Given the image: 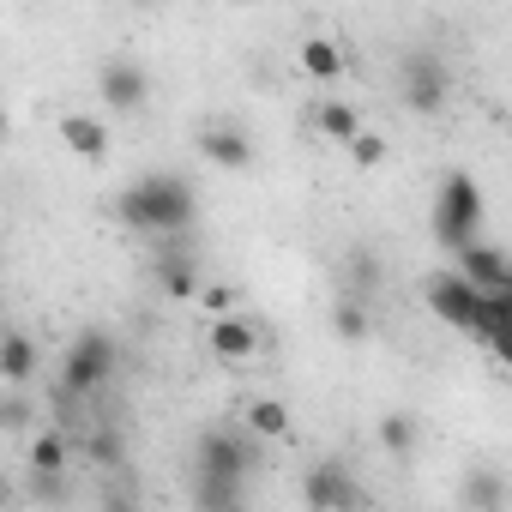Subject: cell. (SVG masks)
Segmentation results:
<instances>
[{"mask_svg": "<svg viewBox=\"0 0 512 512\" xmlns=\"http://www.w3.org/2000/svg\"><path fill=\"white\" fill-rule=\"evenodd\" d=\"M85 458H97V464H121V458H127V446H121V434H115V428H97V434L85 440Z\"/></svg>", "mask_w": 512, "mask_h": 512, "instance_id": "25", "label": "cell"}, {"mask_svg": "<svg viewBox=\"0 0 512 512\" xmlns=\"http://www.w3.org/2000/svg\"><path fill=\"white\" fill-rule=\"evenodd\" d=\"M193 145H199V157H205L211 169H223V175H247L253 157H260V151H253V133H247L241 121H205Z\"/></svg>", "mask_w": 512, "mask_h": 512, "instance_id": "6", "label": "cell"}, {"mask_svg": "<svg viewBox=\"0 0 512 512\" xmlns=\"http://www.w3.org/2000/svg\"><path fill=\"white\" fill-rule=\"evenodd\" d=\"M296 61H302V73H308V79H320V85L344 79V49H338L332 37H308V43L296 49Z\"/></svg>", "mask_w": 512, "mask_h": 512, "instance_id": "17", "label": "cell"}, {"mask_svg": "<svg viewBox=\"0 0 512 512\" xmlns=\"http://www.w3.org/2000/svg\"><path fill=\"white\" fill-rule=\"evenodd\" d=\"M7 127H13V121H7V103H0V139H7Z\"/></svg>", "mask_w": 512, "mask_h": 512, "instance_id": "27", "label": "cell"}, {"mask_svg": "<svg viewBox=\"0 0 512 512\" xmlns=\"http://www.w3.org/2000/svg\"><path fill=\"white\" fill-rule=\"evenodd\" d=\"M446 97H452V67H446L440 55L416 49V55L398 61V103H404L410 115H440Z\"/></svg>", "mask_w": 512, "mask_h": 512, "instance_id": "5", "label": "cell"}, {"mask_svg": "<svg viewBox=\"0 0 512 512\" xmlns=\"http://www.w3.org/2000/svg\"><path fill=\"white\" fill-rule=\"evenodd\" d=\"M0 494H7V488H0Z\"/></svg>", "mask_w": 512, "mask_h": 512, "instance_id": "28", "label": "cell"}, {"mask_svg": "<svg viewBox=\"0 0 512 512\" xmlns=\"http://www.w3.org/2000/svg\"><path fill=\"white\" fill-rule=\"evenodd\" d=\"M115 217L139 235H181L193 217H199V193L187 175H169V169H151L139 175L121 199H115Z\"/></svg>", "mask_w": 512, "mask_h": 512, "instance_id": "1", "label": "cell"}, {"mask_svg": "<svg viewBox=\"0 0 512 512\" xmlns=\"http://www.w3.org/2000/svg\"><path fill=\"white\" fill-rule=\"evenodd\" d=\"M302 500L308 506H362V488H356V476H350L344 458H320L302 476Z\"/></svg>", "mask_w": 512, "mask_h": 512, "instance_id": "9", "label": "cell"}, {"mask_svg": "<svg viewBox=\"0 0 512 512\" xmlns=\"http://www.w3.org/2000/svg\"><path fill=\"white\" fill-rule=\"evenodd\" d=\"M205 344H211V356L217 362H253V356H260V326H253V314H217L211 320V332H205Z\"/></svg>", "mask_w": 512, "mask_h": 512, "instance_id": "10", "label": "cell"}, {"mask_svg": "<svg viewBox=\"0 0 512 512\" xmlns=\"http://www.w3.org/2000/svg\"><path fill=\"white\" fill-rule=\"evenodd\" d=\"M241 422L260 434V440H284V434H290V404H284V398H253V404L241 410Z\"/></svg>", "mask_w": 512, "mask_h": 512, "instance_id": "19", "label": "cell"}, {"mask_svg": "<svg viewBox=\"0 0 512 512\" xmlns=\"http://www.w3.org/2000/svg\"><path fill=\"white\" fill-rule=\"evenodd\" d=\"M193 500H199V506H241V500H247V482H241V476H205V470H199Z\"/></svg>", "mask_w": 512, "mask_h": 512, "instance_id": "22", "label": "cell"}, {"mask_svg": "<svg viewBox=\"0 0 512 512\" xmlns=\"http://www.w3.org/2000/svg\"><path fill=\"white\" fill-rule=\"evenodd\" d=\"M157 290L169 302H193V290H199V260L193 253H163L157 260Z\"/></svg>", "mask_w": 512, "mask_h": 512, "instance_id": "15", "label": "cell"}, {"mask_svg": "<svg viewBox=\"0 0 512 512\" xmlns=\"http://www.w3.org/2000/svg\"><path fill=\"white\" fill-rule=\"evenodd\" d=\"M506 326H512V290H482V308L470 320V338L500 356L506 350Z\"/></svg>", "mask_w": 512, "mask_h": 512, "instance_id": "13", "label": "cell"}, {"mask_svg": "<svg viewBox=\"0 0 512 512\" xmlns=\"http://www.w3.org/2000/svg\"><path fill=\"white\" fill-rule=\"evenodd\" d=\"M344 151H350V163H362V169H380V163H386V139L368 133V127H356V133L344 139Z\"/></svg>", "mask_w": 512, "mask_h": 512, "instance_id": "24", "label": "cell"}, {"mask_svg": "<svg viewBox=\"0 0 512 512\" xmlns=\"http://www.w3.org/2000/svg\"><path fill=\"white\" fill-rule=\"evenodd\" d=\"M97 91H103V103H109V115H139L145 103H151V73L139 67V61H103L97 67Z\"/></svg>", "mask_w": 512, "mask_h": 512, "instance_id": "8", "label": "cell"}, {"mask_svg": "<svg viewBox=\"0 0 512 512\" xmlns=\"http://www.w3.org/2000/svg\"><path fill=\"white\" fill-rule=\"evenodd\" d=\"M193 296H199L211 314H229V308H235V290H229V284H205V278H199V290H193Z\"/></svg>", "mask_w": 512, "mask_h": 512, "instance_id": "26", "label": "cell"}, {"mask_svg": "<svg viewBox=\"0 0 512 512\" xmlns=\"http://www.w3.org/2000/svg\"><path fill=\"white\" fill-rule=\"evenodd\" d=\"M61 145L73 151V157H85V163H103L109 157V127L97 121V115H61Z\"/></svg>", "mask_w": 512, "mask_h": 512, "instance_id": "14", "label": "cell"}, {"mask_svg": "<svg viewBox=\"0 0 512 512\" xmlns=\"http://www.w3.org/2000/svg\"><path fill=\"white\" fill-rule=\"evenodd\" d=\"M115 368H121V344H115L103 326H85V332L67 344V356H61V392H67V398H91L97 386L115 380Z\"/></svg>", "mask_w": 512, "mask_h": 512, "instance_id": "3", "label": "cell"}, {"mask_svg": "<svg viewBox=\"0 0 512 512\" xmlns=\"http://www.w3.org/2000/svg\"><path fill=\"white\" fill-rule=\"evenodd\" d=\"M452 266L476 284V290H512V266H506V253L494 247V241H464V247H452Z\"/></svg>", "mask_w": 512, "mask_h": 512, "instance_id": "11", "label": "cell"}, {"mask_svg": "<svg viewBox=\"0 0 512 512\" xmlns=\"http://www.w3.org/2000/svg\"><path fill=\"white\" fill-rule=\"evenodd\" d=\"M464 506H476V512H500V506H506V482H500L494 470H476V476L464 482Z\"/></svg>", "mask_w": 512, "mask_h": 512, "instance_id": "23", "label": "cell"}, {"mask_svg": "<svg viewBox=\"0 0 512 512\" xmlns=\"http://www.w3.org/2000/svg\"><path fill=\"white\" fill-rule=\"evenodd\" d=\"M380 446H386L392 458H410V452L422 446V422H416L410 410H386V416H380Z\"/></svg>", "mask_w": 512, "mask_h": 512, "instance_id": "21", "label": "cell"}, {"mask_svg": "<svg viewBox=\"0 0 512 512\" xmlns=\"http://www.w3.org/2000/svg\"><path fill=\"white\" fill-rule=\"evenodd\" d=\"M332 332L344 338V344H368V332H374V308H368V296H338L332 302Z\"/></svg>", "mask_w": 512, "mask_h": 512, "instance_id": "16", "label": "cell"}, {"mask_svg": "<svg viewBox=\"0 0 512 512\" xmlns=\"http://www.w3.org/2000/svg\"><path fill=\"white\" fill-rule=\"evenodd\" d=\"M37 368H43V350H37L31 332H0V386L25 392L37 380Z\"/></svg>", "mask_w": 512, "mask_h": 512, "instance_id": "12", "label": "cell"}, {"mask_svg": "<svg viewBox=\"0 0 512 512\" xmlns=\"http://www.w3.org/2000/svg\"><path fill=\"white\" fill-rule=\"evenodd\" d=\"M314 127H320V139L344 145V139L362 127V115H356V103H344V97H320V109H314Z\"/></svg>", "mask_w": 512, "mask_h": 512, "instance_id": "20", "label": "cell"}, {"mask_svg": "<svg viewBox=\"0 0 512 512\" xmlns=\"http://www.w3.org/2000/svg\"><path fill=\"white\" fill-rule=\"evenodd\" d=\"M482 217H488V199H482L476 175H464V169L440 175V187H434V211H428V223H434V241L452 253V247H464V241L482 229Z\"/></svg>", "mask_w": 512, "mask_h": 512, "instance_id": "2", "label": "cell"}, {"mask_svg": "<svg viewBox=\"0 0 512 512\" xmlns=\"http://www.w3.org/2000/svg\"><path fill=\"white\" fill-rule=\"evenodd\" d=\"M260 434H253L247 422H211L205 434H199V446H193V470H205V476H253V464H260Z\"/></svg>", "mask_w": 512, "mask_h": 512, "instance_id": "4", "label": "cell"}, {"mask_svg": "<svg viewBox=\"0 0 512 512\" xmlns=\"http://www.w3.org/2000/svg\"><path fill=\"white\" fill-rule=\"evenodd\" d=\"M428 308H434V320L440 326H452V332H470V320H476V308H482V290L452 266V272H434L428 278Z\"/></svg>", "mask_w": 512, "mask_h": 512, "instance_id": "7", "label": "cell"}, {"mask_svg": "<svg viewBox=\"0 0 512 512\" xmlns=\"http://www.w3.org/2000/svg\"><path fill=\"white\" fill-rule=\"evenodd\" d=\"M67 464H73V434L43 428V434L31 440V470H37V476H61Z\"/></svg>", "mask_w": 512, "mask_h": 512, "instance_id": "18", "label": "cell"}]
</instances>
